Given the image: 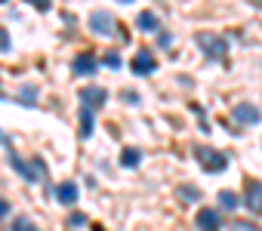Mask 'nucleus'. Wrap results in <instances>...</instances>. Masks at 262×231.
Returning a JSON list of instances; mask_svg holds the SVG:
<instances>
[{
	"instance_id": "nucleus-1",
	"label": "nucleus",
	"mask_w": 262,
	"mask_h": 231,
	"mask_svg": "<svg viewBox=\"0 0 262 231\" xmlns=\"http://www.w3.org/2000/svg\"><path fill=\"white\" fill-rule=\"evenodd\" d=\"M194 157H198V164H201L207 173H222V170L228 167V157H225L222 151L210 148V145H198V148H194Z\"/></svg>"
},
{
	"instance_id": "nucleus-2",
	"label": "nucleus",
	"mask_w": 262,
	"mask_h": 231,
	"mask_svg": "<svg viewBox=\"0 0 262 231\" xmlns=\"http://www.w3.org/2000/svg\"><path fill=\"white\" fill-rule=\"evenodd\" d=\"M198 47L204 50V56H210V59H225V53H228V43H225V37H219V34H213V31H198Z\"/></svg>"
},
{
	"instance_id": "nucleus-3",
	"label": "nucleus",
	"mask_w": 262,
	"mask_h": 231,
	"mask_svg": "<svg viewBox=\"0 0 262 231\" xmlns=\"http://www.w3.org/2000/svg\"><path fill=\"white\" fill-rule=\"evenodd\" d=\"M71 68H74V74H77V77H90V74H96V71H99V62H96V56H93V53H77V56H74V62H71Z\"/></svg>"
},
{
	"instance_id": "nucleus-4",
	"label": "nucleus",
	"mask_w": 262,
	"mask_h": 231,
	"mask_svg": "<svg viewBox=\"0 0 262 231\" xmlns=\"http://www.w3.org/2000/svg\"><path fill=\"white\" fill-rule=\"evenodd\" d=\"M90 31H93V34H99V37L114 34V22H111V16H108V13H102V10H96V13L90 16Z\"/></svg>"
},
{
	"instance_id": "nucleus-5",
	"label": "nucleus",
	"mask_w": 262,
	"mask_h": 231,
	"mask_svg": "<svg viewBox=\"0 0 262 231\" xmlns=\"http://www.w3.org/2000/svg\"><path fill=\"white\" fill-rule=\"evenodd\" d=\"M155 68H158V62H155L151 50H139V53L133 56V74H139V77H148Z\"/></svg>"
},
{
	"instance_id": "nucleus-6",
	"label": "nucleus",
	"mask_w": 262,
	"mask_h": 231,
	"mask_svg": "<svg viewBox=\"0 0 262 231\" xmlns=\"http://www.w3.org/2000/svg\"><path fill=\"white\" fill-rule=\"evenodd\" d=\"M105 102H108V93H105L102 86H86V89H80V105H83V108H93V111H96V108H102Z\"/></svg>"
},
{
	"instance_id": "nucleus-7",
	"label": "nucleus",
	"mask_w": 262,
	"mask_h": 231,
	"mask_svg": "<svg viewBox=\"0 0 262 231\" xmlns=\"http://www.w3.org/2000/svg\"><path fill=\"white\" fill-rule=\"evenodd\" d=\"M234 121H237V124L253 127V124H259V121H262V111H259L256 105H250V102H241V105L234 108Z\"/></svg>"
},
{
	"instance_id": "nucleus-8",
	"label": "nucleus",
	"mask_w": 262,
	"mask_h": 231,
	"mask_svg": "<svg viewBox=\"0 0 262 231\" xmlns=\"http://www.w3.org/2000/svg\"><path fill=\"white\" fill-rule=\"evenodd\" d=\"M219 225H222V219H219V210H210V206H204V210L198 213V231H219Z\"/></svg>"
},
{
	"instance_id": "nucleus-9",
	"label": "nucleus",
	"mask_w": 262,
	"mask_h": 231,
	"mask_svg": "<svg viewBox=\"0 0 262 231\" xmlns=\"http://www.w3.org/2000/svg\"><path fill=\"white\" fill-rule=\"evenodd\" d=\"M244 203L250 206V213L262 216V182H250L247 185V194H244Z\"/></svg>"
},
{
	"instance_id": "nucleus-10",
	"label": "nucleus",
	"mask_w": 262,
	"mask_h": 231,
	"mask_svg": "<svg viewBox=\"0 0 262 231\" xmlns=\"http://www.w3.org/2000/svg\"><path fill=\"white\" fill-rule=\"evenodd\" d=\"M56 200L65 203V206H71V203L77 200V185H74V182H62V185H56Z\"/></svg>"
},
{
	"instance_id": "nucleus-11",
	"label": "nucleus",
	"mask_w": 262,
	"mask_h": 231,
	"mask_svg": "<svg viewBox=\"0 0 262 231\" xmlns=\"http://www.w3.org/2000/svg\"><path fill=\"white\" fill-rule=\"evenodd\" d=\"M77 118H80V139H90L93 136V127H96V118H93V108H83L80 105V114H77Z\"/></svg>"
},
{
	"instance_id": "nucleus-12",
	"label": "nucleus",
	"mask_w": 262,
	"mask_h": 231,
	"mask_svg": "<svg viewBox=\"0 0 262 231\" xmlns=\"http://www.w3.org/2000/svg\"><path fill=\"white\" fill-rule=\"evenodd\" d=\"M10 164H13V170H16L25 182H34V179H37V173H34V170H31L22 157H16V151H10Z\"/></svg>"
},
{
	"instance_id": "nucleus-13",
	"label": "nucleus",
	"mask_w": 262,
	"mask_h": 231,
	"mask_svg": "<svg viewBox=\"0 0 262 231\" xmlns=\"http://www.w3.org/2000/svg\"><path fill=\"white\" fill-rule=\"evenodd\" d=\"M136 28H139V31H158L161 22H158V16H155L151 10H145V13L136 16Z\"/></svg>"
},
{
	"instance_id": "nucleus-14",
	"label": "nucleus",
	"mask_w": 262,
	"mask_h": 231,
	"mask_svg": "<svg viewBox=\"0 0 262 231\" xmlns=\"http://www.w3.org/2000/svg\"><path fill=\"white\" fill-rule=\"evenodd\" d=\"M139 160H142V151H139V148H123V154H120V164H123L126 170L139 167Z\"/></svg>"
},
{
	"instance_id": "nucleus-15",
	"label": "nucleus",
	"mask_w": 262,
	"mask_h": 231,
	"mask_svg": "<svg viewBox=\"0 0 262 231\" xmlns=\"http://www.w3.org/2000/svg\"><path fill=\"white\" fill-rule=\"evenodd\" d=\"M219 203H222L225 210H234L241 200H237V194H234V191H219Z\"/></svg>"
},
{
	"instance_id": "nucleus-16",
	"label": "nucleus",
	"mask_w": 262,
	"mask_h": 231,
	"mask_svg": "<svg viewBox=\"0 0 262 231\" xmlns=\"http://www.w3.org/2000/svg\"><path fill=\"white\" fill-rule=\"evenodd\" d=\"M179 197H182V200H191V203H194V200H201V191H198L194 185H182V188H179Z\"/></svg>"
},
{
	"instance_id": "nucleus-17",
	"label": "nucleus",
	"mask_w": 262,
	"mask_h": 231,
	"mask_svg": "<svg viewBox=\"0 0 262 231\" xmlns=\"http://www.w3.org/2000/svg\"><path fill=\"white\" fill-rule=\"evenodd\" d=\"M13 231H37V225H34L31 219H25V216H19V219H16V225H13Z\"/></svg>"
},
{
	"instance_id": "nucleus-18",
	"label": "nucleus",
	"mask_w": 262,
	"mask_h": 231,
	"mask_svg": "<svg viewBox=\"0 0 262 231\" xmlns=\"http://www.w3.org/2000/svg\"><path fill=\"white\" fill-rule=\"evenodd\" d=\"M13 50V40H10V31L0 25V53H10Z\"/></svg>"
},
{
	"instance_id": "nucleus-19",
	"label": "nucleus",
	"mask_w": 262,
	"mask_h": 231,
	"mask_svg": "<svg viewBox=\"0 0 262 231\" xmlns=\"http://www.w3.org/2000/svg\"><path fill=\"white\" fill-rule=\"evenodd\" d=\"M102 62H105V65H108V68H120V65H123V62H120V56H117V53H114V50H108V53H105V56H102Z\"/></svg>"
},
{
	"instance_id": "nucleus-20",
	"label": "nucleus",
	"mask_w": 262,
	"mask_h": 231,
	"mask_svg": "<svg viewBox=\"0 0 262 231\" xmlns=\"http://www.w3.org/2000/svg\"><path fill=\"white\" fill-rule=\"evenodd\" d=\"M22 102H25V105H34V102H37V89H34V86H25V89H22Z\"/></svg>"
},
{
	"instance_id": "nucleus-21",
	"label": "nucleus",
	"mask_w": 262,
	"mask_h": 231,
	"mask_svg": "<svg viewBox=\"0 0 262 231\" xmlns=\"http://www.w3.org/2000/svg\"><path fill=\"white\" fill-rule=\"evenodd\" d=\"M31 4L40 10V13H50V7H53V0H31Z\"/></svg>"
},
{
	"instance_id": "nucleus-22",
	"label": "nucleus",
	"mask_w": 262,
	"mask_h": 231,
	"mask_svg": "<svg viewBox=\"0 0 262 231\" xmlns=\"http://www.w3.org/2000/svg\"><path fill=\"white\" fill-rule=\"evenodd\" d=\"M231 228H234V231H259V228H256V225H250V222H234Z\"/></svg>"
},
{
	"instance_id": "nucleus-23",
	"label": "nucleus",
	"mask_w": 262,
	"mask_h": 231,
	"mask_svg": "<svg viewBox=\"0 0 262 231\" xmlns=\"http://www.w3.org/2000/svg\"><path fill=\"white\" fill-rule=\"evenodd\" d=\"M86 219H83V213H71V228H80Z\"/></svg>"
},
{
	"instance_id": "nucleus-24",
	"label": "nucleus",
	"mask_w": 262,
	"mask_h": 231,
	"mask_svg": "<svg viewBox=\"0 0 262 231\" xmlns=\"http://www.w3.org/2000/svg\"><path fill=\"white\" fill-rule=\"evenodd\" d=\"M0 145H4V148H7V151H13V142H10V136H7V133H4V130H0Z\"/></svg>"
},
{
	"instance_id": "nucleus-25",
	"label": "nucleus",
	"mask_w": 262,
	"mask_h": 231,
	"mask_svg": "<svg viewBox=\"0 0 262 231\" xmlns=\"http://www.w3.org/2000/svg\"><path fill=\"white\" fill-rule=\"evenodd\" d=\"M158 43H161V47H164V50H167V47H170V43H173V37H170V34H167V31H161V40H158Z\"/></svg>"
},
{
	"instance_id": "nucleus-26",
	"label": "nucleus",
	"mask_w": 262,
	"mask_h": 231,
	"mask_svg": "<svg viewBox=\"0 0 262 231\" xmlns=\"http://www.w3.org/2000/svg\"><path fill=\"white\" fill-rule=\"evenodd\" d=\"M7 213H10V203H7V200H4V197H0V219H4V216H7Z\"/></svg>"
},
{
	"instance_id": "nucleus-27",
	"label": "nucleus",
	"mask_w": 262,
	"mask_h": 231,
	"mask_svg": "<svg viewBox=\"0 0 262 231\" xmlns=\"http://www.w3.org/2000/svg\"><path fill=\"white\" fill-rule=\"evenodd\" d=\"M120 4H133V0H120Z\"/></svg>"
},
{
	"instance_id": "nucleus-28",
	"label": "nucleus",
	"mask_w": 262,
	"mask_h": 231,
	"mask_svg": "<svg viewBox=\"0 0 262 231\" xmlns=\"http://www.w3.org/2000/svg\"><path fill=\"white\" fill-rule=\"evenodd\" d=\"M0 96H4V93H0Z\"/></svg>"
}]
</instances>
